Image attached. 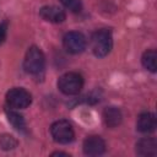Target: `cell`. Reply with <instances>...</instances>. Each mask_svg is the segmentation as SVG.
Here are the masks:
<instances>
[{
	"label": "cell",
	"instance_id": "obj_1",
	"mask_svg": "<svg viewBox=\"0 0 157 157\" xmlns=\"http://www.w3.org/2000/svg\"><path fill=\"white\" fill-rule=\"evenodd\" d=\"M113 47V37L109 29H98L91 37V49L98 58H103L109 54Z\"/></svg>",
	"mask_w": 157,
	"mask_h": 157
},
{
	"label": "cell",
	"instance_id": "obj_2",
	"mask_svg": "<svg viewBox=\"0 0 157 157\" xmlns=\"http://www.w3.org/2000/svg\"><path fill=\"white\" fill-rule=\"evenodd\" d=\"M45 66V56L40 48L37 45H32L26 52L25 59H23V69L26 72L37 75L44 70Z\"/></svg>",
	"mask_w": 157,
	"mask_h": 157
},
{
	"label": "cell",
	"instance_id": "obj_3",
	"mask_svg": "<svg viewBox=\"0 0 157 157\" xmlns=\"http://www.w3.org/2000/svg\"><path fill=\"white\" fill-rule=\"evenodd\" d=\"M83 87V78L77 72H66L58 80V88L66 96L77 94Z\"/></svg>",
	"mask_w": 157,
	"mask_h": 157
},
{
	"label": "cell",
	"instance_id": "obj_4",
	"mask_svg": "<svg viewBox=\"0 0 157 157\" xmlns=\"http://www.w3.org/2000/svg\"><path fill=\"white\" fill-rule=\"evenodd\" d=\"M50 134H52V137L55 142L64 144V145L70 144L75 137L72 125L65 119H60V120L54 121L50 126Z\"/></svg>",
	"mask_w": 157,
	"mask_h": 157
},
{
	"label": "cell",
	"instance_id": "obj_5",
	"mask_svg": "<svg viewBox=\"0 0 157 157\" xmlns=\"http://www.w3.org/2000/svg\"><path fill=\"white\" fill-rule=\"evenodd\" d=\"M6 103L13 109H25L32 103V96L22 87H13L6 93Z\"/></svg>",
	"mask_w": 157,
	"mask_h": 157
},
{
	"label": "cell",
	"instance_id": "obj_6",
	"mask_svg": "<svg viewBox=\"0 0 157 157\" xmlns=\"http://www.w3.org/2000/svg\"><path fill=\"white\" fill-rule=\"evenodd\" d=\"M86 37L81 32H67L63 38L64 48L70 54H80L86 49Z\"/></svg>",
	"mask_w": 157,
	"mask_h": 157
},
{
	"label": "cell",
	"instance_id": "obj_7",
	"mask_svg": "<svg viewBox=\"0 0 157 157\" xmlns=\"http://www.w3.org/2000/svg\"><path fill=\"white\" fill-rule=\"evenodd\" d=\"M83 153L87 156H99L105 151V142L101 136H88L85 139L83 145Z\"/></svg>",
	"mask_w": 157,
	"mask_h": 157
},
{
	"label": "cell",
	"instance_id": "obj_8",
	"mask_svg": "<svg viewBox=\"0 0 157 157\" xmlns=\"http://www.w3.org/2000/svg\"><path fill=\"white\" fill-rule=\"evenodd\" d=\"M39 16L44 21H48V22H52V23H61L66 18V15H65L64 10H61L60 7L54 6V5H47V6L40 7Z\"/></svg>",
	"mask_w": 157,
	"mask_h": 157
},
{
	"label": "cell",
	"instance_id": "obj_9",
	"mask_svg": "<svg viewBox=\"0 0 157 157\" xmlns=\"http://www.w3.org/2000/svg\"><path fill=\"white\" fill-rule=\"evenodd\" d=\"M157 126V120L153 113H141L136 121V128L140 132H152Z\"/></svg>",
	"mask_w": 157,
	"mask_h": 157
},
{
	"label": "cell",
	"instance_id": "obj_10",
	"mask_svg": "<svg viewBox=\"0 0 157 157\" xmlns=\"http://www.w3.org/2000/svg\"><path fill=\"white\" fill-rule=\"evenodd\" d=\"M136 153L139 156H156L157 142L153 137H144L136 142Z\"/></svg>",
	"mask_w": 157,
	"mask_h": 157
},
{
	"label": "cell",
	"instance_id": "obj_11",
	"mask_svg": "<svg viewBox=\"0 0 157 157\" xmlns=\"http://www.w3.org/2000/svg\"><path fill=\"white\" fill-rule=\"evenodd\" d=\"M123 114L117 107H107L103 110V121L108 128H117L121 124Z\"/></svg>",
	"mask_w": 157,
	"mask_h": 157
},
{
	"label": "cell",
	"instance_id": "obj_12",
	"mask_svg": "<svg viewBox=\"0 0 157 157\" xmlns=\"http://www.w3.org/2000/svg\"><path fill=\"white\" fill-rule=\"evenodd\" d=\"M141 63L145 69H147L151 72H156L157 70V53L153 49H148L144 52L141 56Z\"/></svg>",
	"mask_w": 157,
	"mask_h": 157
},
{
	"label": "cell",
	"instance_id": "obj_13",
	"mask_svg": "<svg viewBox=\"0 0 157 157\" xmlns=\"http://www.w3.org/2000/svg\"><path fill=\"white\" fill-rule=\"evenodd\" d=\"M6 115H7V120L9 123L18 131H25L26 130V121H25V118L17 113V112H13V110H9L6 112Z\"/></svg>",
	"mask_w": 157,
	"mask_h": 157
},
{
	"label": "cell",
	"instance_id": "obj_14",
	"mask_svg": "<svg viewBox=\"0 0 157 157\" xmlns=\"http://www.w3.org/2000/svg\"><path fill=\"white\" fill-rule=\"evenodd\" d=\"M16 146H17V140L13 136L9 134H4L0 136V147L2 150H6V151L13 150Z\"/></svg>",
	"mask_w": 157,
	"mask_h": 157
},
{
	"label": "cell",
	"instance_id": "obj_15",
	"mask_svg": "<svg viewBox=\"0 0 157 157\" xmlns=\"http://www.w3.org/2000/svg\"><path fill=\"white\" fill-rule=\"evenodd\" d=\"M60 2L74 13H78L82 10V4L80 0H60Z\"/></svg>",
	"mask_w": 157,
	"mask_h": 157
},
{
	"label": "cell",
	"instance_id": "obj_16",
	"mask_svg": "<svg viewBox=\"0 0 157 157\" xmlns=\"http://www.w3.org/2000/svg\"><path fill=\"white\" fill-rule=\"evenodd\" d=\"M6 34H7V22L4 21V22L0 23V45L5 42Z\"/></svg>",
	"mask_w": 157,
	"mask_h": 157
},
{
	"label": "cell",
	"instance_id": "obj_17",
	"mask_svg": "<svg viewBox=\"0 0 157 157\" xmlns=\"http://www.w3.org/2000/svg\"><path fill=\"white\" fill-rule=\"evenodd\" d=\"M52 156H66V157H69L70 155H69V153H66V152H61V151H56V152H53V153H52Z\"/></svg>",
	"mask_w": 157,
	"mask_h": 157
}]
</instances>
